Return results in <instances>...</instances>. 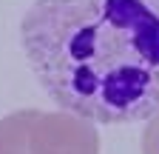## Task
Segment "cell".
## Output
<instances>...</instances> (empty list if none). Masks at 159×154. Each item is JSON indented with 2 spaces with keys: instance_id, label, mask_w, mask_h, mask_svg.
<instances>
[{
  "instance_id": "1",
  "label": "cell",
  "mask_w": 159,
  "mask_h": 154,
  "mask_svg": "<svg viewBox=\"0 0 159 154\" xmlns=\"http://www.w3.org/2000/svg\"><path fill=\"white\" fill-rule=\"evenodd\" d=\"M20 43L60 108L102 126L159 111V0H34Z\"/></svg>"
},
{
  "instance_id": "4",
  "label": "cell",
  "mask_w": 159,
  "mask_h": 154,
  "mask_svg": "<svg viewBox=\"0 0 159 154\" xmlns=\"http://www.w3.org/2000/svg\"><path fill=\"white\" fill-rule=\"evenodd\" d=\"M139 146H142V154H159V111L148 117Z\"/></svg>"
},
{
  "instance_id": "2",
  "label": "cell",
  "mask_w": 159,
  "mask_h": 154,
  "mask_svg": "<svg viewBox=\"0 0 159 154\" xmlns=\"http://www.w3.org/2000/svg\"><path fill=\"white\" fill-rule=\"evenodd\" d=\"M31 154H99L94 120L74 111H40L29 134Z\"/></svg>"
},
{
  "instance_id": "3",
  "label": "cell",
  "mask_w": 159,
  "mask_h": 154,
  "mask_svg": "<svg viewBox=\"0 0 159 154\" xmlns=\"http://www.w3.org/2000/svg\"><path fill=\"white\" fill-rule=\"evenodd\" d=\"M37 114L40 111L23 108V111H11L0 120V154H31L29 134H31Z\"/></svg>"
}]
</instances>
